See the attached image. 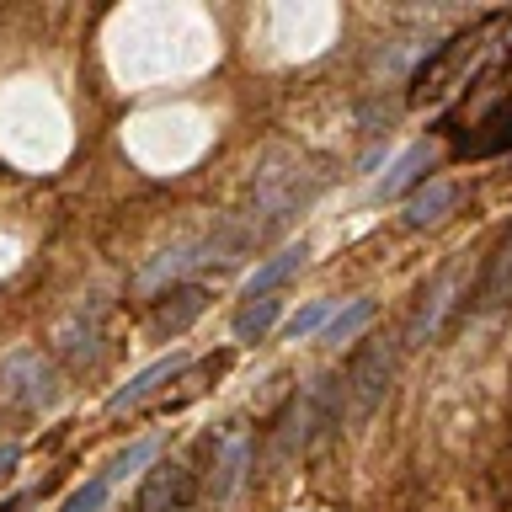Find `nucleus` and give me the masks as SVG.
<instances>
[{"mask_svg":"<svg viewBox=\"0 0 512 512\" xmlns=\"http://www.w3.org/2000/svg\"><path fill=\"white\" fill-rule=\"evenodd\" d=\"M16 459H22V448H16V443H6V448H0V480H6V475L16 470Z\"/></svg>","mask_w":512,"mask_h":512,"instance_id":"19","label":"nucleus"},{"mask_svg":"<svg viewBox=\"0 0 512 512\" xmlns=\"http://www.w3.org/2000/svg\"><path fill=\"white\" fill-rule=\"evenodd\" d=\"M187 374V352H171V358H155L144 374H134L123 384V390H112L107 395V411H128V406H139V400H150L160 384H171V379H182Z\"/></svg>","mask_w":512,"mask_h":512,"instance_id":"9","label":"nucleus"},{"mask_svg":"<svg viewBox=\"0 0 512 512\" xmlns=\"http://www.w3.org/2000/svg\"><path fill=\"white\" fill-rule=\"evenodd\" d=\"M507 304H512V224H507V235L496 240L486 272H480L470 315H496V310H507Z\"/></svg>","mask_w":512,"mask_h":512,"instance_id":"7","label":"nucleus"},{"mask_svg":"<svg viewBox=\"0 0 512 512\" xmlns=\"http://www.w3.org/2000/svg\"><path fill=\"white\" fill-rule=\"evenodd\" d=\"M459 198V187L454 182H422L411 192V203H406V224L411 230H427V224H443L448 219V208H454Z\"/></svg>","mask_w":512,"mask_h":512,"instance_id":"12","label":"nucleus"},{"mask_svg":"<svg viewBox=\"0 0 512 512\" xmlns=\"http://www.w3.org/2000/svg\"><path fill=\"white\" fill-rule=\"evenodd\" d=\"M144 459H155V438H139V443H128L118 459H107V470H102V475L112 480V486H118V480H123L128 470H139Z\"/></svg>","mask_w":512,"mask_h":512,"instance_id":"17","label":"nucleus"},{"mask_svg":"<svg viewBox=\"0 0 512 512\" xmlns=\"http://www.w3.org/2000/svg\"><path fill=\"white\" fill-rule=\"evenodd\" d=\"M102 331H107V304L102 299H80L54 320L48 347H54V358H64L70 368H91L96 358H102Z\"/></svg>","mask_w":512,"mask_h":512,"instance_id":"4","label":"nucleus"},{"mask_svg":"<svg viewBox=\"0 0 512 512\" xmlns=\"http://www.w3.org/2000/svg\"><path fill=\"white\" fill-rule=\"evenodd\" d=\"M59 368L38 347H16L0 358V406L6 411H48L59 400Z\"/></svg>","mask_w":512,"mask_h":512,"instance_id":"2","label":"nucleus"},{"mask_svg":"<svg viewBox=\"0 0 512 512\" xmlns=\"http://www.w3.org/2000/svg\"><path fill=\"white\" fill-rule=\"evenodd\" d=\"M480 59H486V27L454 32V38H448L438 54H427V64L416 70V80H411V107H432V102H443L448 91L470 86V75H475Z\"/></svg>","mask_w":512,"mask_h":512,"instance_id":"1","label":"nucleus"},{"mask_svg":"<svg viewBox=\"0 0 512 512\" xmlns=\"http://www.w3.org/2000/svg\"><path fill=\"white\" fill-rule=\"evenodd\" d=\"M203 310H208V288L203 283H182V288H171V294L155 304L150 326H155V336H182Z\"/></svg>","mask_w":512,"mask_h":512,"instance_id":"8","label":"nucleus"},{"mask_svg":"<svg viewBox=\"0 0 512 512\" xmlns=\"http://www.w3.org/2000/svg\"><path fill=\"white\" fill-rule=\"evenodd\" d=\"M395 363H400L395 336H374V342L352 358V368L342 374V406H347L352 422L374 416V406L384 400V390H390V379H395Z\"/></svg>","mask_w":512,"mask_h":512,"instance_id":"3","label":"nucleus"},{"mask_svg":"<svg viewBox=\"0 0 512 512\" xmlns=\"http://www.w3.org/2000/svg\"><path fill=\"white\" fill-rule=\"evenodd\" d=\"M251 459H256V438L246 427H224L219 438H214V475H208V496L214 502H230V496L240 491V480H246L251 470Z\"/></svg>","mask_w":512,"mask_h":512,"instance_id":"6","label":"nucleus"},{"mask_svg":"<svg viewBox=\"0 0 512 512\" xmlns=\"http://www.w3.org/2000/svg\"><path fill=\"white\" fill-rule=\"evenodd\" d=\"M304 256H310V246H304V240H299V246H283L278 256H267V262L246 278V294H240V299H272V294H278V288L304 267Z\"/></svg>","mask_w":512,"mask_h":512,"instance_id":"11","label":"nucleus"},{"mask_svg":"<svg viewBox=\"0 0 512 512\" xmlns=\"http://www.w3.org/2000/svg\"><path fill=\"white\" fill-rule=\"evenodd\" d=\"M283 315V299H240L235 310V342H262V336L272 331V320Z\"/></svg>","mask_w":512,"mask_h":512,"instance_id":"14","label":"nucleus"},{"mask_svg":"<svg viewBox=\"0 0 512 512\" xmlns=\"http://www.w3.org/2000/svg\"><path fill=\"white\" fill-rule=\"evenodd\" d=\"M427 171H432V144H416V150H406L390 166V176L379 182V198H400L406 187H416V182H427Z\"/></svg>","mask_w":512,"mask_h":512,"instance_id":"13","label":"nucleus"},{"mask_svg":"<svg viewBox=\"0 0 512 512\" xmlns=\"http://www.w3.org/2000/svg\"><path fill=\"white\" fill-rule=\"evenodd\" d=\"M192 491H198L192 459H160L155 470L144 475V486L134 496V512H182L192 502Z\"/></svg>","mask_w":512,"mask_h":512,"instance_id":"5","label":"nucleus"},{"mask_svg":"<svg viewBox=\"0 0 512 512\" xmlns=\"http://www.w3.org/2000/svg\"><path fill=\"white\" fill-rule=\"evenodd\" d=\"M331 315H336V310H331L326 299H320V304H310V310H299L294 320H288V326H283V336H288V342H304L310 331H326V320H331Z\"/></svg>","mask_w":512,"mask_h":512,"instance_id":"18","label":"nucleus"},{"mask_svg":"<svg viewBox=\"0 0 512 512\" xmlns=\"http://www.w3.org/2000/svg\"><path fill=\"white\" fill-rule=\"evenodd\" d=\"M107 496H112V480H107V475H96V480H86L80 491L64 496V507H59V512H102Z\"/></svg>","mask_w":512,"mask_h":512,"instance_id":"16","label":"nucleus"},{"mask_svg":"<svg viewBox=\"0 0 512 512\" xmlns=\"http://www.w3.org/2000/svg\"><path fill=\"white\" fill-rule=\"evenodd\" d=\"M459 304V272H443L438 283L427 288V299H422V310H416V320H411V342H432V336L443 331V315Z\"/></svg>","mask_w":512,"mask_h":512,"instance_id":"10","label":"nucleus"},{"mask_svg":"<svg viewBox=\"0 0 512 512\" xmlns=\"http://www.w3.org/2000/svg\"><path fill=\"white\" fill-rule=\"evenodd\" d=\"M368 320H374V299H352L347 310H336L331 320H326V331H320V342H331V347H342V342H352Z\"/></svg>","mask_w":512,"mask_h":512,"instance_id":"15","label":"nucleus"}]
</instances>
